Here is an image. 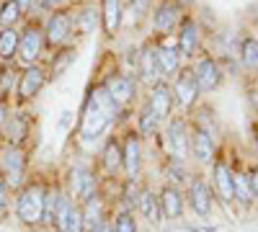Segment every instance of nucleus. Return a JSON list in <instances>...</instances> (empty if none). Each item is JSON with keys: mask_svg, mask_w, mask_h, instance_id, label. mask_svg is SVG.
Segmentation results:
<instances>
[{"mask_svg": "<svg viewBox=\"0 0 258 232\" xmlns=\"http://www.w3.org/2000/svg\"><path fill=\"white\" fill-rule=\"evenodd\" d=\"M16 3H18V8H21V11H26V8H31L34 0H16Z\"/></svg>", "mask_w": 258, "mask_h": 232, "instance_id": "obj_42", "label": "nucleus"}, {"mask_svg": "<svg viewBox=\"0 0 258 232\" xmlns=\"http://www.w3.org/2000/svg\"><path fill=\"white\" fill-rule=\"evenodd\" d=\"M21 16H24V11L18 8L16 0H6V3L0 6V26H3V29L16 26L18 21H21Z\"/></svg>", "mask_w": 258, "mask_h": 232, "instance_id": "obj_28", "label": "nucleus"}, {"mask_svg": "<svg viewBox=\"0 0 258 232\" xmlns=\"http://www.w3.org/2000/svg\"><path fill=\"white\" fill-rule=\"evenodd\" d=\"M197 47H199V29H197L194 21L186 18L183 29H181V36H178V52L183 57H191L194 52H197Z\"/></svg>", "mask_w": 258, "mask_h": 232, "instance_id": "obj_15", "label": "nucleus"}, {"mask_svg": "<svg viewBox=\"0 0 258 232\" xmlns=\"http://www.w3.org/2000/svg\"><path fill=\"white\" fill-rule=\"evenodd\" d=\"M253 101H255V106H258V93H255V96H253Z\"/></svg>", "mask_w": 258, "mask_h": 232, "instance_id": "obj_44", "label": "nucleus"}, {"mask_svg": "<svg viewBox=\"0 0 258 232\" xmlns=\"http://www.w3.org/2000/svg\"><path fill=\"white\" fill-rule=\"evenodd\" d=\"M168 144L176 160H183L188 155V137H186V124L181 119H173L168 124Z\"/></svg>", "mask_w": 258, "mask_h": 232, "instance_id": "obj_9", "label": "nucleus"}, {"mask_svg": "<svg viewBox=\"0 0 258 232\" xmlns=\"http://www.w3.org/2000/svg\"><path fill=\"white\" fill-rule=\"evenodd\" d=\"M158 116L150 111V106H145V111H142V116H140V129L145 132V134H153L155 129H158Z\"/></svg>", "mask_w": 258, "mask_h": 232, "instance_id": "obj_31", "label": "nucleus"}, {"mask_svg": "<svg viewBox=\"0 0 258 232\" xmlns=\"http://www.w3.org/2000/svg\"><path fill=\"white\" fill-rule=\"evenodd\" d=\"M11 86H13V70H8V67H6V70H0V91L6 93Z\"/></svg>", "mask_w": 258, "mask_h": 232, "instance_id": "obj_35", "label": "nucleus"}, {"mask_svg": "<svg viewBox=\"0 0 258 232\" xmlns=\"http://www.w3.org/2000/svg\"><path fill=\"white\" fill-rule=\"evenodd\" d=\"M70 209H73V201L68 196H57V206H54V224L59 232H68V222H70Z\"/></svg>", "mask_w": 258, "mask_h": 232, "instance_id": "obj_27", "label": "nucleus"}, {"mask_svg": "<svg viewBox=\"0 0 258 232\" xmlns=\"http://www.w3.org/2000/svg\"><path fill=\"white\" fill-rule=\"evenodd\" d=\"M80 24H83V31H85V34H91L93 26H96V11H83Z\"/></svg>", "mask_w": 258, "mask_h": 232, "instance_id": "obj_34", "label": "nucleus"}, {"mask_svg": "<svg viewBox=\"0 0 258 232\" xmlns=\"http://www.w3.org/2000/svg\"><path fill=\"white\" fill-rule=\"evenodd\" d=\"M194 78H197L199 91H214V88L220 86L222 72H220V67H217V62L209 59V57H204V59H199L197 70H194Z\"/></svg>", "mask_w": 258, "mask_h": 232, "instance_id": "obj_7", "label": "nucleus"}, {"mask_svg": "<svg viewBox=\"0 0 258 232\" xmlns=\"http://www.w3.org/2000/svg\"><path fill=\"white\" fill-rule=\"evenodd\" d=\"M168 176H170V181H176V183H181V181H183V171H181V168H178V171H176V168H170Z\"/></svg>", "mask_w": 258, "mask_h": 232, "instance_id": "obj_39", "label": "nucleus"}, {"mask_svg": "<svg viewBox=\"0 0 258 232\" xmlns=\"http://www.w3.org/2000/svg\"><path fill=\"white\" fill-rule=\"evenodd\" d=\"M243 62H245V67L258 70V39H245L243 41Z\"/></svg>", "mask_w": 258, "mask_h": 232, "instance_id": "obj_30", "label": "nucleus"}, {"mask_svg": "<svg viewBox=\"0 0 258 232\" xmlns=\"http://www.w3.org/2000/svg\"><path fill=\"white\" fill-rule=\"evenodd\" d=\"M188 201H191V209L197 214H209L212 212V194L204 181H191V188H188Z\"/></svg>", "mask_w": 258, "mask_h": 232, "instance_id": "obj_11", "label": "nucleus"}, {"mask_svg": "<svg viewBox=\"0 0 258 232\" xmlns=\"http://www.w3.org/2000/svg\"><path fill=\"white\" fill-rule=\"evenodd\" d=\"M121 24V0H103V29L114 34Z\"/></svg>", "mask_w": 258, "mask_h": 232, "instance_id": "obj_24", "label": "nucleus"}, {"mask_svg": "<svg viewBox=\"0 0 258 232\" xmlns=\"http://www.w3.org/2000/svg\"><path fill=\"white\" fill-rule=\"evenodd\" d=\"M124 196H126V201H129V204H135V201L140 199V191H137V186H135L132 181L126 183V191H124Z\"/></svg>", "mask_w": 258, "mask_h": 232, "instance_id": "obj_37", "label": "nucleus"}, {"mask_svg": "<svg viewBox=\"0 0 258 232\" xmlns=\"http://www.w3.org/2000/svg\"><path fill=\"white\" fill-rule=\"evenodd\" d=\"M103 165H106V171H109V173H116L119 168H121V150H119L116 142L106 144V150H103Z\"/></svg>", "mask_w": 258, "mask_h": 232, "instance_id": "obj_29", "label": "nucleus"}, {"mask_svg": "<svg viewBox=\"0 0 258 232\" xmlns=\"http://www.w3.org/2000/svg\"><path fill=\"white\" fill-rule=\"evenodd\" d=\"M91 232H114V224H109L106 219H101V222H98V224H96Z\"/></svg>", "mask_w": 258, "mask_h": 232, "instance_id": "obj_38", "label": "nucleus"}, {"mask_svg": "<svg viewBox=\"0 0 258 232\" xmlns=\"http://www.w3.org/2000/svg\"><path fill=\"white\" fill-rule=\"evenodd\" d=\"M3 173H6V183L8 186H21L26 176V155L21 147H8L3 155Z\"/></svg>", "mask_w": 258, "mask_h": 232, "instance_id": "obj_3", "label": "nucleus"}, {"mask_svg": "<svg viewBox=\"0 0 258 232\" xmlns=\"http://www.w3.org/2000/svg\"><path fill=\"white\" fill-rule=\"evenodd\" d=\"M114 232H137V224H135V217L129 212H121L114 222Z\"/></svg>", "mask_w": 258, "mask_h": 232, "instance_id": "obj_32", "label": "nucleus"}, {"mask_svg": "<svg viewBox=\"0 0 258 232\" xmlns=\"http://www.w3.org/2000/svg\"><path fill=\"white\" fill-rule=\"evenodd\" d=\"M158 65L163 75H176L181 70V52L176 47H160L158 49Z\"/></svg>", "mask_w": 258, "mask_h": 232, "instance_id": "obj_17", "label": "nucleus"}, {"mask_svg": "<svg viewBox=\"0 0 258 232\" xmlns=\"http://www.w3.org/2000/svg\"><path fill=\"white\" fill-rule=\"evenodd\" d=\"M85 229V222H83V212L78 206L70 209V222H68V232H83Z\"/></svg>", "mask_w": 258, "mask_h": 232, "instance_id": "obj_33", "label": "nucleus"}, {"mask_svg": "<svg viewBox=\"0 0 258 232\" xmlns=\"http://www.w3.org/2000/svg\"><path fill=\"white\" fill-rule=\"evenodd\" d=\"M6 119H8V111H6V106L0 103V134H3V126H6Z\"/></svg>", "mask_w": 258, "mask_h": 232, "instance_id": "obj_41", "label": "nucleus"}, {"mask_svg": "<svg viewBox=\"0 0 258 232\" xmlns=\"http://www.w3.org/2000/svg\"><path fill=\"white\" fill-rule=\"evenodd\" d=\"M160 206H163L165 217H170V219L181 217V212H183V196H181V191H178V188L168 186L165 191L160 194Z\"/></svg>", "mask_w": 258, "mask_h": 232, "instance_id": "obj_16", "label": "nucleus"}, {"mask_svg": "<svg viewBox=\"0 0 258 232\" xmlns=\"http://www.w3.org/2000/svg\"><path fill=\"white\" fill-rule=\"evenodd\" d=\"M119 103L109 96L103 86L101 88H93L91 96H88V103H85V111H83V121H80V134L85 139H96L106 126H109L116 114H119Z\"/></svg>", "mask_w": 258, "mask_h": 232, "instance_id": "obj_1", "label": "nucleus"}, {"mask_svg": "<svg viewBox=\"0 0 258 232\" xmlns=\"http://www.w3.org/2000/svg\"><path fill=\"white\" fill-rule=\"evenodd\" d=\"M41 88H44V70L36 67V65H29V70H24V75H21V80H18V98L29 101Z\"/></svg>", "mask_w": 258, "mask_h": 232, "instance_id": "obj_6", "label": "nucleus"}, {"mask_svg": "<svg viewBox=\"0 0 258 232\" xmlns=\"http://www.w3.org/2000/svg\"><path fill=\"white\" fill-rule=\"evenodd\" d=\"M8 209V183L0 181V214Z\"/></svg>", "mask_w": 258, "mask_h": 232, "instance_id": "obj_36", "label": "nucleus"}, {"mask_svg": "<svg viewBox=\"0 0 258 232\" xmlns=\"http://www.w3.org/2000/svg\"><path fill=\"white\" fill-rule=\"evenodd\" d=\"M103 88L109 91V96L119 103V106L129 103V101L135 98V93H137V86H135V80L129 78V75H111L109 80L103 83Z\"/></svg>", "mask_w": 258, "mask_h": 232, "instance_id": "obj_5", "label": "nucleus"}, {"mask_svg": "<svg viewBox=\"0 0 258 232\" xmlns=\"http://www.w3.org/2000/svg\"><path fill=\"white\" fill-rule=\"evenodd\" d=\"M214 183H217V191L222 196V201H232L235 194H232V173H230V168L225 163H217L214 165Z\"/></svg>", "mask_w": 258, "mask_h": 232, "instance_id": "obj_18", "label": "nucleus"}, {"mask_svg": "<svg viewBox=\"0 0 258 232\" xmlns=\"http://www.w3.org/2000/svg\"><path fill=\"white\" fill-rule=\"evenodd\" d=\"M18 39H21V34L13 26L0 31V59L8 62V59H13L18 54Z\"/></svg>", "mask_w": 258, "mask_h": 232, "instance_id": "obj_22", "label": "nucleus"}, {"mask_svg": "<svg viewBox=\"0 0 258 232\" xmlns=\"http://www.w3.org/2000/svg\"><path fill=\"white\" fill-rule=\"evenodd\" d=\"M121 165L126 168L129 176H137V173H140V165H142V147H140V139H137L135 134H129L126 142H124Z\"/></svg>", "mask_w": 258, "mask_h": 232, "instance_id": "obj_12", "label": "nucleus"}, {"mask_svg": "<svg viewBox=\"0 0 258 232\" xmlns=\"http://www.w3.org/2000/svg\"><path fill=\"white\" fill-rule=\"evenodd\" d=\"M176 21H178V6L163 3V6L155 11V16H153V26H155L158 31H168V29L176 26Z\"/></svg>", "mask_w": 258, "mask_h": 232, "instance_id": "obj_21", "label": "nucleus"}, {"mask_svg": "<svg viewBox=\"0 0 258 232\" xmlns=\"http://www.w3.org/2000/svg\"><path fill=\"white\" fill-rule=\"evenodd\" d=\"M26 129H29V121H26L24 114L6 119V126H3V132H6V137H8V142H11L13 147H18V142H24Z\"/></svg>", "mask_w": 258, "mask_h": 232, "instance_id": "obj_20", "label": "nucleus"}, {"mask_svg": "<svg viewBox=\"0 0 258 232\" xmlns=\"http://www.w3.org/2000/svg\"><path fill=\"white\" fill-rule=\"evenodd\" d=\"M44 188L31 183L26 186L24 191H21L18 201H16V214L21 222H26V224H34L41 219V214H44Z\"/></svg>", "mask_w": 258, "mask_h": 232, "instance_id": "obj_2", "label": "nucleus"}, {"mask_svg": "<svg viewBox=\"0 0 258 232\" xmlns=\"http://www.w3.org/2000/svg\"><path fill=\"white\" fill-rule=\"evenodd\" d=\"M197 93H199V86H197V78H194V70H186L178 75L176 80V98L181 106H191L197 101Z\"/></svg>", "mask_w": 258, "mask_h": 232, "instance_id": "obj_13", "label": "nucleus"}, {"mask_svg": "<svg viewBox=\"0 0 258 232\" xmlns=\"http://www.w3.org/2000/svg\"><path fill=\"white\" fill-rule=\"evenodd\" d=\"M170 103H173V96H170V88L165 83H155L153 86V93H150V111L158 116V121H163L168 114H170Z\"/></svg>", "mask_w": 258, "mask_h": 232, "instance_id": "obj_10", "label": "nucleus"}, {"mask_svg": "<svg viewBox=\"0 0 258 232\" xmlns=\"http://www.w3.org/2000/svg\"><path fill=\"white\" fill-rule=\"evenodd\" d=\"M232 194L238 196V201L243 206H248L253 201V188H250V178L243 173H232Z\"/></svg>", "mask_w": 258, "mask_h": 232, "instance_id": "obj_25", "label": "nucleus"}, {"mask_svg": "<svg viewBox=\"0 0 258 232\" xmlns=\"http://www.w3.org/2000/svg\"><path fill=\"white\" fill-rule=\"evenodd\" d=\"M137 204H140V212L145 214L147 222H153V224L160 222V199H155L153 191H142Z\"/></svg>", "mask_w": 258, "mask_h": 232, "instance_id": "obj_23", "label": "nucleus"}, {"mask_svg": "<svg viewBox=\"0 0 258 232\" xmlns=\"http://www.w3.org/2000/svg\"><path fill=\"white\" fill-rule=\"evenodd\" d=\"M255 144H258V132H255Z\"/></svg>", "mask_w": 258, "mask_h": 232, "instance_id": "obj_45", "label": "nucleus"}, {"mask_svg": "<svg viewBox=\"0 0 258 232\" xmlns=\"http://www.w3.org/2000/svg\"><path fill=\"white\" fill-rule=\"evenodd\" d=\"M41 44H44V41H41V31L36 26H26L21 39H18V57L24 59L26 65H34L41 54Z\"/></svg>", "mask_w": 258, "mask_h": 232, "instance_id": "obj_4", "label": "nucleus"}, {"mask_svg": "<svg viewBox=\"0 0 258 232\" xmlns=\"http://www.w3.org/2000/svg\"><path fill=\"white\" fill-rule=\"evenodd\" d=\"M191 150H194V158L199 163H212L214 158V137L209 129L204 126H197V132L191 134Z\"/></svg>", "mask_w": 258, "mask_h": 232, "instance_id": "obj_8", "label": "nucleus"}, {"mask_svg": "<svg viewBox=\"0 0 258 232\" xmlns=\"http://www.w3.org/2000/svg\"><path fill=\"white\" fill-rule=\"evenodd\" d=\"M250 178V188H253V196H258V168H255V171L248 176Z\"/></svg>", "mask_w": 258, "mask_h": 232, "instance_id": "obj_40", "label": "nucleus"}, {"mask_svg": "<svg viewBox=\"0 0 258 232\" xmlns=\"http://www.w3.org/2000/svg\"><path fill=\"white\" fill-rule=\"evenodd\" d=\"M93 188H96V181H93V173L85 171V168H80V171H75V191L88 201L93 199Z\"/></svg>", "mask_w": 258, "mask_h": 232, "instance_id": "obj_26", "label": "nucleus"}, {"mask_svg": "<svg viewBox=\"0 0 258 232\" xmlns=\"http://www.w3.org/2000/svg\"><path fill=\"white\" fill-rule=\"evenodd\" d=\"M39 3H41V6H44V8H54V6L59 3V0H39Z\"/></svg>", "mask_w": 258, "mask_h": 232, "instance_id": "obj_43", "label": "nucleus"}, {"mask_svg": "<svg viewBox=\"0 0 258 232\" xmlns=\"http://www.w3.org/2000/svg\"><path fill=\"white\" fill-rule=\"evenodd\" d=\"M140 72L147 83H155L160 75V65H158V49L153 47H145L142 57H140Z\"/></svg>", "mask_w": 258, "mask_h": 232, "instance_id": "obj_19", "label": "nucleus"}, {"mask_svg": "<svg viewBox=\"0 0 258 232\" xmlns=\"http://www.w3.org/2000/svg\"><path fill=\"white\" fill-rule=\"evenodd\" d=\"M70 34V16L68 13H54L47 21V39L49 44H62Z\"/></svg>", "mask_w": 258, "mask_h": 232, "instance_id": "obj_14", "label": "nucleus"}]
</instances>
